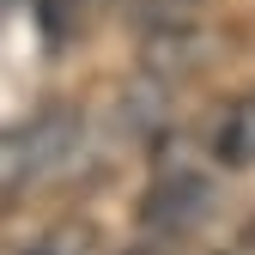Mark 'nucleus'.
<instances>
[{"label": "nucleus", "instance_id": "nucleus-1", "mask_svg": "<svg viewBox=\"0 0 255 255\" xmlns=\"http://www.w3.org/2000/svg\"><path fill=\"white\" fill-rule=\"evenodd\" d=\"M73 146H79V116H73V110H43L37 122H24V128H12V134H0V188L55 170Z\"/></svg>", "mask_w": 255, "mask_h": 255}, {"label": "nucleus", "instance_id": "nucleus-2", "mask_svg": "<svg viewBox=\"0 0 255 255\" xmlns=\"http://www.w3.org/2000/svg\"><path fill=\"white\" fill-rule=\"evenodd\" d=\"M195 207L207 213V188H201L195 176H176V182H164V188L146 201V219H158V225H188Z\"/></svg>", "mask_w": 255, "mask_h": 255}, {"label": "nucleus", "instance_id": "nucleus-3", "mask_svg": "<svg viewBox=\"0 0 255 255\" xmlns=\"http://www.w3.org/2000/svg\"><path fill=\"white\" fill-rule=\"evenodd\" d=\"M213 152L225 158V164H255V98L225 110V122H219V134H213Z\"/></svg>", "mask_w": 255, "mask_h": 255}, {"label": "nucleus", "instance_id": "nucleus-4", "mask_svg": "<svg viewBox=\"0 0 255 255\" xmlns=\"http://www.w3.org/2000/svg\"><path fill=\"white\" fill-rule=\"evenodd\" d=\"M195 12H201V0H140V18L152 24V30H188L195 24Z\"/></svg>", "mask_w": 255, "mask_h": 255}, {"label": "nucleus", "instance_id": "nucleus-5", "mask_svg": "<svg viewBox=\"0 0 255 255\" xmlns=\"http://www.w3.org/2000/svg\"><path fill=\"white\" fill-rule=\"evenodd\" d=\"M79 249H85L79 231H55V237H43V243H30L24 255H79Z\"/></svg>", "mask_w": 255, "mask_h": 255}, {"label": "nucleus", "instance_id": "nucleus-6", "mask_svg": "<svg viewBox=\"0 0 255 255\" xmlns=\"http://www.w3.org/2000/svg\"><path fill=\"white\" fill-rule=\"evenodd\" d=\"M134 255H146V249H134Z\"/></svg>", "mask_w": 255, "mask_h": 255}]
</instances>
